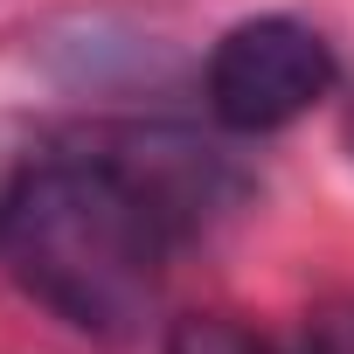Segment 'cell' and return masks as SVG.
I'll return each instance as SVG.
<instances>
[{"label":"cell","mask_w":354,"mask_h":354,"mask_svg":"<svg viewBox=\"0 0 354 354\" xmlns=\"http://www.w3.org/2000/svg\"><path fill=\"white\" fill-rule=\"evenodd\" d=\"M181 243L188 230L146 188L118 125L49 132V153L0 223V257L21 292L97 340H125L146 326L167 257Z\"/></svg>","instance_id":"6da1fadb"},{"label":"cell","mask_w":354,"mask_h":354,"mask_svg":"<svg viewBox=\"0 0 354 354\" xmlns=\"http://www.w3.org/2000/svg\"><path fill=\"white\" fill-rule=\"evenodd\" d=\"M333 84H340L333 42L319 28L292 21V15L236 21L209 49V70H202L209 118L223 132H243V139H264V132L299 125L319 97H333Z\"/></svg>","instance_id":"7a4b0ae2"},{"label":"cell","mask_w":354,"mask_h":354,"mask_svg":"<svg viewBox=\"0 0 354 354\" xmlns=\"http://www.w3.org/2000/svg\"><path fill=\"white\" fill-rule=\"evenodd\" d=\"M167 354H271V347L230 313H195V319H174Z\"/></svg>","instance_id":"3957f363"},{"label":"cell","mask_w":354,"mask_h":354,"mask_svg":"<svg viewBox=\"0 0 354 354\" xmlns=\"http://www.w3.org/2000/svg\"><path fill=\"white\" fill-rule=\"evenodd\" d=\"M42 153H49V132L0 118V223H8V209H15V195H21V181L35 174Z\"/></svg>","instance_id":"277c9868"},{"label":"cell","mask_w":354,"mask_h":354,"mask_svg":"<svg viewBox=\"0 0 354 354\" xmlns=\"http://www.w3.org/2000/svg\"><path fill=\"white\" fill-rule=\"evenodd\" d=\"M306 354H354V299H333L306 326Z\"/></svg>","instance_id":"5b68a950"},{"label":"cell","mask_w":354,"mask_h":354,"mask_svg":"<svg viewBox=\"0 0 354 354\" xmlns=\"http://www.w3.org/2000/svg\"><path fill=\"white\" fill-rule=\"evenodd\" d=\"M347 146H354V97H347Z\"/></svg>","instance_id":"8992f818"}]
</instances>
